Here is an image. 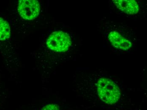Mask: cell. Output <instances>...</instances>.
Segmentation results:
<instances>
[{
	"label": "cell",
	"mask_w": 147,
	"mask_h": 110,
	"mask_svg": "<svg viewBox=\"0 0 147 110\" xmlns=\"http://www.w3.org/2000/svg\"><path fill=\"white\" fill-rule=\"evenodd\" d=\"M98 94L105 103L113 105L118 101L121 96V91L117 85L111 80L102 78L97 84Z\"/></svg>",
	"instance_id": "cell-1"
},
{
	"label": "cell",
	"mask_w": 147,
	"mask_h": 110,
	"mask_svg": "<svg viewBox=\"0 0 147 110\" xmlns=\"http://www.w3.org/2000/svg\"><path fill=\"white\" fill-rule=\"evenodd\" d=\"M40 9L39 3L36 0H20L19 2V13L27 20H32L37 18Z\"/></svg>",
	"instance_id": "cell-3"
},
{
	"label": "cell",
	"mask_w": 147,
	"mask_h": 110,
	"mask_svg": "<svg viewBox=\"0 0 147 110\" xmlns=\"http://www.w3.org/2000/svg\"><path fill=\"white\" fill-rule=\"evenodd\" d=\"M113 1L116 7L128 15L137 14L139 10L138 4L135 1L115 0Z\"/></svg>",
	"instance_id": "cell-5"
},
{
	"label": "cell",
	"mask_w": 147,
	"mask_h": 110,
	"mask_svg": "<svg viewBox=\"0 0 147 110\" xmlns=\"http://www.w3.org/2000/svg\"><path fill=\"white\" fill-rule=\"evenodd\" d=\"M10 28L7 21L0 18V40L4 41L10 38Z\"/></svg>",
	"instance_id": "cell-6"
},
{
	"label": "cell",
	"mask_w": 147,
	"mask_h": 110,
	"mask_svg": "<svg viewBox=\"0 0 147 110\" xmlns=\"http://www.w3.org/2000/svg\"><path fill=\"white\" fill-rule=\"evenodd\" d=\"M108 37L112 45L117 49L127 51L132 46L131 41L122 36L116 31L110 32Z\"/></svg>",
	"instance_id": "cell-4"
},
{
	"label": "cell",
	"mask_w": 147,
	"mask_h": 110,
	"mask_svg": "<svg viewBox=\"0 0 147 110\" xmlns=\"http://www.w3.org/2000/svg\"><path fill=\"white\" fill-rule=\"evenodd\" d=\"M47 47L56 52H65L71 45L70 37L67 33L57 31L50 35L47 40Z\"/></svg>",
	"instance_id": "cell-2"
},
{
	"label": "cell",
	"mask_w": 147,
	"mask_h": 110,
	"mask_svg": "<svg viewBox=\"0 0 147 110\" xmlns=\"http://www.w3.org/2000/svg\"><path fill=\"white\" fill-rule=\"evenodd\" d=\"M41 110H61L57 105L50 104L45 106Z\"/></svg>",
	"instance_id": "cell-7"
}]
</instances>
